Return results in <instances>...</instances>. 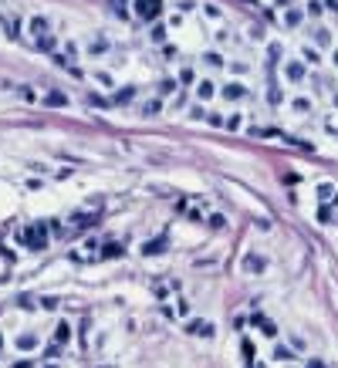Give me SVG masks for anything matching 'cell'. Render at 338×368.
Returning <instances> with one entry per match:
<instances>
[{
	"label": "cell",
	"instance_id": "12",
	"mask_svg": "<svg viewBox=\"0 0 338 368\" xmlns=\"http://www.w3.org/2000/svg\"><path fill=\"white\" fill-rule=\"evenodd\" d=\"M244 271H247V274H250V271L261 274V271H264V260H261V257H244Z\"/></svg>",
	"mask_w": 338,
	"mask_h": 368
},
{
	"label": "cell",
	"instance_id": "10",
	"mask_svg": "<svg viewBox=\"0 0 338 368\" xmlns=\"http://www.w3.org/2000/svg\"><path fill=\"white\" fill-rule=\"evenodd\" d=\"M3 31H7V38H20V17H7Z\"/></svg>",
	"mask_w": 338,
	"mask_h": 368
},
{
	"label": "cell",
	"instance_id": "13",
	"mask_svg": "<svg viewBox=\"0 0 338 368\" xmlns=\"http://www.w3.org/2000/svg\"><path fill=\"white\" fill-rule=\"evenodd\" d=\"M274 358H278V362H298L294 351H287L284 345H274Z\"/></svg>",
	"mask_w": 338,
	"mask_h": 368
},
{
	"label": "cell",
	"instance_id": "7",
	"mask_svg": "<svg viewBox=\"0 0 338 368\" xmlns=\"http://www.w3.org/2000/svg\"><path fill=\"white\" fill-rule=\"evenodd\" d=\"M318 196H321V203H338V186L321 183V186H318Z\"/></svg>",
	"mask_w": 338,
	"mask_h": 368
},
{
	"label": "cell",
	"instance_id": "15",
	"mask_svg": "<svg viewBox=\"0 0 338 368\" xmlns=\"http://www.w3.org/2000/svg\"><path fill=\"white\" fill-rule=\"evenodd\" d=\"M34 345H38V341H34L31 334H20V338H17V348H24V351H31Z\"/></svg>",
	"mask_w": 338,
	"mask_h": 368
},
{
	"label": "cell",
	"instance_id": "19",
	"mask_svg": "<svg viewBox=\"0 0 338 368\" xmlns=\"http://www.w3.org/2000/svg\"><path fill=\"white\" fill-rule=\"evenodd\" d=\"M109 7H112L118 17H125V14H129V10H125V0H109Z\"/></svg>",
	"mask_w": 338,
	"mask_h": 368
},
{
	"label": "cell",
	"instance_id": "6",
	"mask_svg": "<svg viewBox=\"0 0 338 368\" xmlns=\"http://www.w3.org/2000/svg\"><path fill=\"white\" fill-rule=\"evenodd\" d=\"M189 334L210 338V334H213V324H210V321H189Z\"/></svg>",
	"mask_w": 338,
	"mask_h": 368
},
{
	"label": "cell",
	"instance_id": "23",
	"mask_svg": "<svg viewBox=\"0 0 338 368\" xmlns=\"http://www.w3.org/2000/svg\"><path fill=\"white\" fill-rule=\"evenodd\" d=\"M308 14H311V17H318V14H321V3H318V0H311V3H308Z\"/></svg>",
	"mask_w": 338,
	"mask_h": 368
},
{
	"label": "cell",
	"instance_id": "22",
	"mask_svg": "<svg viewBox=\"0 0 338 368\" xmlns=\"http://www.w3.org/2000/svg\"><path fill=\"white\" fill-rule=\"evenodd\" d=\"M318 220H321V223H328V220H335V213H332L328 206H321V210H318Z\"/></svg>",
	"mask_w": 338,
	"mask_h": 368
},
{
	"label": "cell",
	"instance_id": "9",
	"mask_svg": "<svg viewBox=\"0 0 338 368\" xmlns=\"http://www.w3.org/2000/svg\"><path fill=\"white\" fill-rule=\"evenodd\" d=\"M118 253H122V243H118V240H109V243L102 247L98 257H102V260H109V257H118Z\"/></svg>",
	"mask_w": 338,
	"mask_h": 368
},
{
	"label": "cell",
	"instance_id": "1",
	"mask_svg": "<svg viewBox=\"0 0 338 368\" xmlns=\"http://www.w3.org/2000/svg\"><path fill=\"white\" fill-rule=\"evenodd\" d=\"M27 34H31V41H34L38 51H55L57 38L51 34V27H48V20H44V17H31V20H27Z\"/></svg>",
	"mask_w": 338,
	"mask_h": 368
},
{
	"label": "cell",
	"instance_id": "2",
	"mask_svg": "<svg viewBox=\"0 0 338 368\" xmlns=\"http://www.w3.org/2000/svg\"><path fill=\"white\" fill-rule=\"evenodd\" d=\"M20 240H24L31 250H44L48 240H51V230H48V223H31L27 230L20 233Z\"/></svg>",
	"mask_w": 338,
	"mask_h": 368
},
{
	"label": "cell",
	"instance_id": "18",
	"mask_svg": "<svg viewBox=\"0 0 338 368\" xmlns=\"http://www.w3.org/2000/svg\"><path fill=\"white\" fill-rule=\"evenodd\" d=\"M44 101H48V105H68V98L61 95V92H51V95L44 98Z\"/></svg>",
	"mask_w": 338,
	"mask_h": 368
},
{
	"label": "cell",
	"instance_id": "20",
	"mask_svg": "<svg viewBox=\"0 0 338 368\" xmlns=\"http://www.w3.org/2000/svg\"><path fill=\"white\" fill-rule=\"evenodd\" d=\"M210 227H213V230H226V216H210Z\"/></svg>",
	"mask_w": 338,
	"mask_h": 368
},
{
	"label": "cell",
	"instance_id": "17",
	"mask_svg": "<svg viewBox=\"0 0 338 368\" xmlns=\"http://www.w3.org/2000/svg\"><path fill=\"white\" fill-rule=\"evenodd\" d=\"M267 101H271V105H281V101H284V92H281V88H271V92H267Z\"/></svg>",
	"mask_w": 338,
	"mask_h": 368
},
{
	"label": "cell",
	"instance_id": "8",
	"mask_svg": "<svg viewBox=\"0 0 338 368\" xmlns=\"http://www.w3.org/2000/svg\"><path fill=\"white\" fill-rule=\"evenodd\" d=\"M68 341H71V328L61 321V324L55 328V345H68Z\"/></svg>",
	"mask_w": 338,
	"mask_h": 368
},
{
	"label": "cell",
	"instance_id": "5",
	"mask_svg": "<svg viewBox=\"0 0 338 368\" xmlns=\"http://www.w3.org/2000/svg\"><path fill=\"white\" fill-rule=\"evenodd\" d=\"M284 75H287L291 81H294V85H298V81H304V64H301V61H287Z\"/></svg>",
	"mask_w": 338,
	"mask_h": 368
},
{
	"label": "cell",
	"instance_id": "14",
	"mask_svg": "<svg viewBox=\"0 0 338 368\" xmlns=\"http://www.w3.org/2000/svg\"><path fill=\"white\" fill-rule=\"evenodd\" d=\"M291 108H294V112H311V101H308V98H294Z\"/></svg>",
	"mask_w": 338,
	"mask_h": 368
},
{
	"label": "cell",
	"instance_id": "24",
	"mask_svg": "<svg viewBox=\"0 0 338 368\" xmlns=\"http://www.w3.org/2000/svg\"><path fill=\"white\" fill-rule=\"evenodd\" d=\"M332 61H335V64H338V51H335V58H332Z\"/></svg>",
	"mask_w": 338,
	"mask_h": 368
},
{
	"label": "cell",
	"instance_id": "3",
	"mask_svg": "<svg viewBox=\"0 0 338 368\" xmlns=\"http://www.w3.org/2000/svg\"><path fill=\"white\" fill-rule=\"evenodd\" d=\"M132 7H135L139 20H156L159 10H163V0H132Z\"/></svg>",
	"mask_w": 338,
	"mask_h": 368
},
{
	"label": "cell",
	"instance_id": "4",
	"mask_svg": "<svg viewBox=\"0 0 338 368\" xmlns=\"http://www.w3.org/2000/svg\"><path fill=\"white\" fill-rule=\"evenodd\" d=\"M250 92H247L244 85H237V81H230V85H224V98L226 101H240V98H247Z\"/></svg>",
	"mask_w": 338,
	"mask_h": 368
},
{
	"label": "cell",
	"instance_id": "16",
	"mask_svg": "<svg viewBox=\"0 0 338 368\" xmlns=\"http://www.w3.org/2000/svg\"><path fill=\"white\" fill-rule=\"evenodd\" d=\"M220 125H224V129H240V125H244V118H240V115H230V118H224Z\"/></svg>",
	"mask_w": 338,
	"mask_h": 368
},
{
	"label": "cell",
	"instance_id": "21",
	"mask_svg": "<svg viewBox=\"0 0 338 368\" xmlns=\"http://www.w3.org/2000/svg\"><path fill=\"white\" fill-rule=\"evenodd\" d=\"M254 355H257V348H254V341H244V358H247V362H254Z\"/></svg>",
	"mask_w": 338,
	"mask_h": 368
},
{
	"label": "cell",
	"instance_id": "11",
	"mask_svg": "<svg viewBox=\"0 0 338 368\" xmlns=\"http://www.w3.org/2000/svg\"><path fill=\"white\" fill-rule=\"evenodd\" d=\"M196 95L203 98V101H207V98H213L217 95V85H213V81H200V88H196Z\"/></svg>",
	"mask_w": 338,
	"mask_h": 368
}]
</instances>
